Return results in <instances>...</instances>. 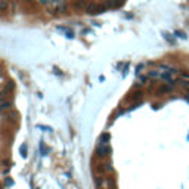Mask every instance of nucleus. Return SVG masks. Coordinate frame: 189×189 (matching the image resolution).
Masks as SVG:
<instances>
[{
	"label": "nucleus",
	"instance_id": "obj_1",
	"mask_svg": "<svg viewBox=\"0 0 189 189\" xmlns=\"http://www.w3.org/2000/svg\"><path fill=\"white\" fill-rule=\"evenodd\" d=\"M98 155L99 157H105V155H108V152H110V148L106 146V145H100L99 148H98Z\"/></svg>",
	"mask_w": 189,
	"mask_h": 189
},
{
	"label": "nucleus",
	"instance_id": "obj_2",
	"mask_svg": "<svg viewBox=\"0 0 189 189\" xmlns=\"http://www.w3.org/2000/svg\"><path fill=\"white\" fill-rule=\"evenodd\" d=\"M98 8H99L98 5H95V3H90L89 6L86 8V12H87V13H90V15H93V13H98Z\"/></svg>",
	"mask_w": 189,
	"mask_h": 189
},
{
	"label": "nucleus",
	"instance_id": "obj_3",
	"mask_svg": "<svg viewBox=\"0 0 189 189\" xmlns=\"http://www.w3.org/2000/svg\"><path fill=\"white\" fill-rule=\"evenodd\" d=\"M8 8H9V2H8V0H0V11L6 12Z\"/></svg>",
	"mask_w": 189,
	"mask_h": 189
},
{
	"label": "nucleus",
	"instance_id": "obj_4",
	"mask_svg": "<svg viewBox=\"0 0 189 189\" xmlns=\"http://www.w3.org/2000/svg\"><path fill=\"white\" fill-rule=\"evenodd\" d=\"M108 139H110V134H102L100 136V145H106L105 140H108Z\"/></svg>",
	"mask_w": 189,
	"mask_h": 189
},
{
	"label": "nucleus",
	"instance_id": "obj_5",
	"mask_svg": "<svg viewBox=\"0 0 189 189\" xmlns=\"http://www.w3.org/2000/svg\"><path fill=\"white\" fill-rule=\"evenodd\" d=\"M76 6H77V8H84V6H86V2H84V0H80V2L76 3Z\"/></svg>",
	"mask_w": 189,
	"mask_h": 189
},
{
	"label": "nucleus",
	"instance_id": "obj_6",
	"mask_svg": "<svg viewBox=\"0 0 189 189\" xmlns=\"http://www.w3.org/2000/svg\"><path fill=\"white\" fill-rule=\"evenodd\" d=\"M21 152H22L24 157L27 155V146H25V145H24V146H21Z\"/></svg>",
	"mask_w": 189,
	"mask_h": 189
},
{
	"label": "nucleus",
	"instance_id": "obj_7",
	"mask_svg": "<svg viewBox=\"0 0 189 189\" xmlns=\"http://www.w3.org/2000/svg\"><path fill=\"white\" fill-rule=\"evenodd\" d=\"M96 185H98V186H100V185H102V179H100V177L96 179Z\"/></svg>",
	"mask_w": 189,
	"mask_h": 189
},
{
	"label": "nucleus",
	"instance_id": "obj_8",
	"mask_svg": "<svg viewBox=\"0 0 189 189\" xmlns=\"http://www.w3.org/2000/svg\"><path fill=\"white\" fill-rule=\"evenodd\" d=\"M8 2H9V0H8Z\"/></svg>",
	"mask_w": 189,
	"mask_h": 189
}]
</instances>
